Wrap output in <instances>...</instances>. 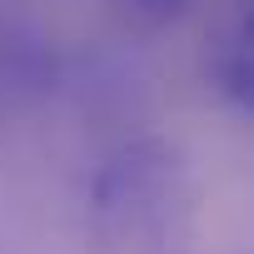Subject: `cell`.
<instances>
[{
	"label": "cell",
	"mask_w": 254,
	"mask_h": 254,
	"mask_svg": "<svg viewBox=\"0 0 254 254\" xmlns=\"http://www.w3.org/2000/svg\"><path fill=\"white\" fill-rule=\"evenodd\" d=\"M180 199V155L165 140L120 145L90 185V224L105 249H145L170 229Z\"/></svg>",
	"instance_id": "6da1fadb"
},
{
	"label": "cell",
	"mask_w": 254,
	"mask_h": 254,
	"mask_svg": "<svg viewBox=\"0 0 254 254\" xmlns=\"http://www.w3.org/2000/svg\"><path fill=\"white\" fill-rule=\"evenodd\" d=\"M219 85L244 115H254V10L239 20V30L219 55Z\"/></svg>",
	"instance_id": "7a4b0ae2"
},
{
	"label": "cell",
	"mask_w": 254,
	"mask_h": 254,
	"mask_svg": "<svg viewBox=\"0 0 254 254\" xmlns=\"http://www.w3.org/2000/svg\"><path fill=\"white\" fill-rule=\"evenodd\" d=\"M140 20H150V25H170V20H180L194 0H125Z\"/></svg>",
	"instance_id": "3957f363"
}]
</instances>
